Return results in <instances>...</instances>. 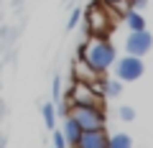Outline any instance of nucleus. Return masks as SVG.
Wrapping results in <instances>:
<instances>
[{"mask_svg":"<svg viewBox=\"0 0 153 148\" xmlns=\"http://www.w3.org/2000/svg\"><path fill=\"white\" fill-rule=\"evenodd\" d=\"M51 102L61 105V77H54V82H51Z\"/></svg>","mask_w":153,"mask_h":148,"instance_id":"nucleus-14","label":"nucleus"},{"mask_svg":"<svg viewBox=\"0 0 153 148\" xmlns=\"http://www.w3.org/2000/svg\"><path fill=\"white\" fill-rule=\"evenodd\" d=\"M71 74H74V79H76V82H94V79L100 77V74H97V71H94L92 66H89L87 61L82 59V56H76L74 66H71Z\"/></svg>","mask_w":153,"mask_h":148,"instance_id":"nucleus-8","label":"nucleus"},{"mask_svg":"<svg viewBox=\"0 0 153 148\" xmlns=\"http://www.w3.org/2000/svg\"><path fill=\"white\" fill-rule=\"evenodd\" d=\"M79 56L97 71L100 77H105V71L112 69L115 59H117V51L110 44V39H102V36H89L87 41L79 44Z\"/></svg>","mask_w":153,"mask_h":148,"instance_id":"nucleus-1","label":"nucleus"},{"mask_svg":"<svg viewBox=\"0 0 153 148\" xmlns=\"http://www.w3.org/2000/svg\"><path fill=\"white\" fill-rule=\"evenodd\" d=\"M66 115L74 118L76 125L82 130H92V128H105L107 125V112H105V105H69L66 107Z\"/></svg>","mask_w":153,"mask_h":148,"instance_id":"nucleus-2","label":"nucleus"},{"mask_svg":"<svg viewBox=\"0 0 153 148\" xmlns=\"http://www.w3.org/2000/svg\"><path fill=\"white\" fill-rule=\"evenodd\" d=\"M79 21H82V8H74V10H71V16H69V23H66V28H76L79 26Z\"/></svg>","mask_w":153,"mask_h":148,"instance_id":"nucleus-17","label":"nucleus"},{"mask_svg":"<svg viewBox=\"0 0 153 148\" xmlns=\"http://www.w3.org/2000/svg\"><path fill=\"white\" fill-rule=\"evenodd\" d=\"M123 92V82L120 79H105L102 77V94L105 97H117Z\"/></svg>","mask_w":153,"mask_h":148,"instance_id":"nucleus-12","label":"nucleus"},{"mask_svg":"<svg viewBox=\"0 0 153 148\" xmlns=\"http://www.w3.org/2000/svg\"><path fill=\"white\" fill-rule=\"evenodd\" d=\"M153 46V36L151 31H146V28H140V31H130L125 36V51L133 56H146L148 51H151Z\"/></svg>","mask_w":153,"mask_h":148,"instance_id":"nucleus-6","label":"nucleus"},{"mask_svg":"<svg viewBox=\"0 0 153 148\" xmlns=\"http://www.w3.org/2000/svg\"><path fill=\"white\" fill-rule=\"evenodd\" d=\"M64 138H66V143H69V148L74 146L76 141H79V135H82V128L76 125V120L74 118H69V115H64Z\"/></svg>","mask_w":153,"mask_h":148,"instance_id":"nucleus-9","label":"nucleus"},{"mask_svg":"<svg viewBox=\"0 0 153 148\" xmlns=\"http://www.w3.org/2000/svg\"><path fill=\"white\" fill-rule=\"evenodd\" d=\"M51 141H54V148H69V143H66L61 130H51Z\"/></svg>","mask_w":153,"mask_h":148,"instance_id":"nucleus-15","label":"nucleus"},{"mask_svg":"<svg viewBox=\"0 0 153 148\" xmlns=\"http://www.w3.org/2000/svg\"><path fill=\"white\" fill-rule=\"evenodd\" d=\"M120 120L123 123H133V120H135V110H133L130 105H123V107H120Z\"/></svg>","mask_w":153,"mask_h":148,"instance_id":"nucleus-16","label":"nucleus"},{"mask_svg":"<svg viewBox=\"0 0 153 148\" xmlns=\"http://www.w3.org/2000/svg\"><path fill=\"white\" fill-rule=\"evenodd\" d=\"M107 148H133V138L128 133H112L107 141Z\"/></svg>","mask_w":153,"mask_h":148,"instance_id":"nucleus-11","label":"nucleus"},{"mask_svg":"<svg viewBox=\"0 0 153 148\" xmlns=\"http://www.w3.org/2000/svg\"><path fill=\"white\" fill-rule=\"evenodd\" d=\"M66 102L69 105H100L102 97L94 92L92 82H71L69 92H66Z\"/></svg>","mask_w":153,"mask_h":148,"instance_id":"nucleus-5","label":"nucleus"},{"mask_svg":"<svg viewBox=\"0 0 153 148\" xmlns=\"http://www.w3.org/2000/svg\"><path fill=\"white\" fill-rule=\"evenodd\" d=\"M84 23H87L89 36H102V39H107L110 33H112V21H110V13L102 10L100 5H92V8L87 10Z\"/></svg>","mask_w":153,"mask_h":148,"instance_id":"nucleus-4","label":"nucleus"},{"mask_svg":"<svg viewBox=\"0 0 153 148\" xmlns=\"http://www.w3.org/2000/svg\"><path fill=\"white\" fill-rule=\"evenodd\" d=\"M107 3H112V5H117V3H125V0H107Z\"/></svg>","mask_w":153,"mask_h":148,"instance_id":"nucleus-18","label":"nucleus"},{"mask_svg":"<svg viewBox=\"0 0 153 148\" xmlns=\"http://www.w3.org/2000/svg\"><path fill=\"white\" fill-rule=\"evenodd\" d=\"M41 112H44L46 128H49V130H54V125H56V105H54V102H46L44 107H41Z\"/></svg>","mask_w":153,"mask_h":148,"instance_id":"nucleus-13","label":"nucleus"},{"mask_svg":"<svg viewBox=\"0 0 153 148\" xmlns=\"http://www.w3.org/2000/svg\"><path fill=\"white\" fill-rule=\"evenodd\" d=\"M107 141H110V133L105 128H92V130H82L79 141L71 148H107Z\"/></svg>","mask_w":153,"mask_h":148,"instance_id":"nucleus-7","label":"nucleus"},{"mask_svg":"<svg viewBox=\"0 0 153 148\" xmlns=\"http://www.w3.org/2000/svg\"><path fill=\"white\" fill-rule=\"evenodd\" d=\"M112 66H115V79H120V82H135L146 71L143 56H133V54H125L123 59H115Z\"/></svg>","mask_w":153,"mask_h":148,"instance_id":"nucleus-3","label":"nucleus"},{"mask_svg":"<svg viewBox=\"0 0 153 148\" xmlns=\"http://www.w3.org/2000/svg\"><path fill=\"white\" fill-rule=\"evenodd\" d=\"M125 26H128V31H140V28H146V18H143L135 8H130V10L125 13Z\"/></svg>","mask_w":153,"mask_h":148,"instance_id":"nucleus-10","label":"nucleus"}]
</instances>
